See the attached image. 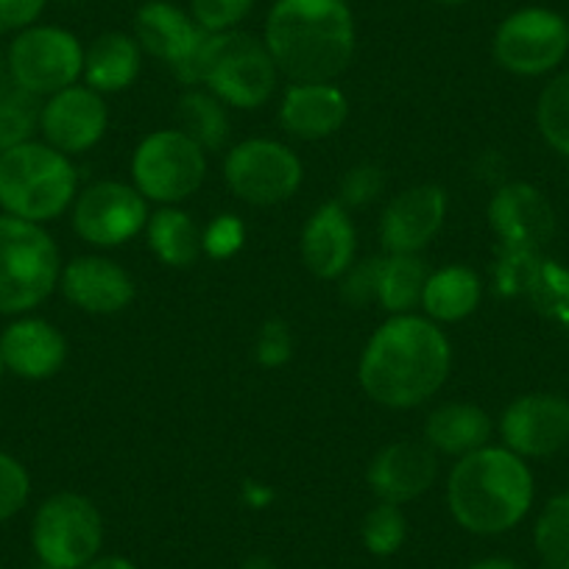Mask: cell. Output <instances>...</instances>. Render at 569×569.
<instances>
[{
  "label": "cell",
  "instance_id": "7dc6e473",
  "mask_svg": "<svg viewBox=\"0 0 569 569\" xmlns=\"http://www.w3.org/2000/svg\"><path fill=\"white\" fill-rule=\"evenodd\" d=\"M0 569H3V567H0Z\"/></svg>",
  "mask_w": 569,
  "mask_h": 569
},
{
  "label": "cell",
  "instance_id": "9a60e30c",
  "mask_svg": "<svg viewBox=\"0 0 569 569\" xmlns=\"http://www.w3.org/2000/svg\"><path fill=\"white\" fill-rule=\"evenodd\" d=\"M447 218V193L439 184L402 190L382 212L380 238L388 254H419L441 232Z\"/></svg>",
  "mask_w": 569,
  "mask_h": 569
},
{
  "label": "cell",
  "instance_id": "603a6c76",
  "mask_svg": "<svg viewBox=\"0 0 569 569\" xmlns=\"http://www.w3.org/2000/svg\"><path fill=\"white\" fill-rule=\"evenodd\" d=\"M427 445L445 456L463 458L489 447L491 419L483 408L467 402L441 405L425 425Z\"/></svg>",
  "mask_w": 569,
  "mask_h": 569
},
{
  "label": "cell",
  "instance_id": "7a4b0ae2",
  "mask_svg": "<svg viewBox=\"0 0 569 569\" xmlns=\"http://www.w3.org/2000/svg\"><path fill=\"white\" fill-rule=\"evenodd\" d=\"M262 42L293 84H330L355 57V18L347 0H277Z\"/></svg>",
  "mask_w": 569,
  "mask_h": 569
},
{
  "label": "cell",
  "instance_id": "f35d334b",
  "mask_svg": "<svg viewBox=\"0 0 569 569\" xmlns=\"http://www.w3.org/2000/svg\"><path fill=\"white\" fill-rule=\"evenodd\" d=\"M46 0H0V34L26 31L37 23Z\"/></svg>",
  "mask_w": 569,
  "mask_h": 569
},
{
  "label": "cell",
  "instance_id": "277c9868",
  "mask_svg": "<svg viewBox=\"0 0 569 569\" xmlns=\"http://www.w3.org/2000/svg\"><path fill=\"white\" fill-rule=\"evenodd\" d=\"M79 177L68 154L48 142H20L0 154V207L14 218L46 223L76 199Z\"/></svg>",
  "mask_w": 569,
  "mask_h": 569
},
{
  "label": "cell",
  "instance_id": "b9f144b4",
  "mask_svg": "<svg viewBox=\"0 0 569 569\" xmlns=\"http://www.w3.org/2000/svg\"><path fill=\"white\" fill-rule=\"evenodd\" d=\"M240 569H277V563L266 556H251Z\"/></svg>",
  "mask_w": 569,
  "mask_h": 569
},
{
  "label": "cell",
  "instance_id": "7bdbcfd3",
  "mask_svg": "<svg viewBox=\"0 0 569 569\" xmlns=\"http://www.w3.org/2000/svg\"><path fill=\"white\" fill-rule=\"evenodd\" d=\"M436 3H441V7H461L467 0H436Z\"/></svg>",
  "mask_w": 569,
  "mask_h": 569
},
{
  "label": "cell",
  "instance_id": "5b68a950",
  "mask_svg": "<svg viewBox=\"0 0 569 569\" xmlns=\"http://www.w3.org/2000/svg\"><path fill=\"white\" fill-rule=\"evenodd\" d=\"M62 277V260L40 223L0 216V313L40 308Z\"/></svg>",
  "mask_w": 569,
  "mask_h": 569
},
{
  "label": "cell",
  "instance_id": "83f0119b",
  "mask_svg": "<svg viewBox=\"0 0 569 569\" xmlns=\"http://www.w3.org/2000/svg\"><path fill=\"white\" fill-rule=\"evenodd\" d=\"M179 123L182 131L196 140L204 151H218L229 140V114L223 101L210 90H190L179 101Z\"/></svg>",
  "mask_w": 569,
  "mask_h": 569
},
{
  "label": "cell",
  "instance_id": "44dd1931",
  "mask_svg": "<svg viewBox=\"0 0 569 569\" xmlns=\"http://www.w3.org/2000/svg\"><path fill=\"white\" fill-rule=\"evenodd\" d=\"M201 34H204V29L188 12H182L168 0H149V3H142L137 9V46L154 59H160V62L171 64V70L190 57Z\"/></svg>",
  "mask_w": 569,
  "mask_h": 569
},
{
  "label": "cell",
  "instance_id": "f546056e",
  "mask_svg": "<svg viewBox=\"0 0 569 569\" xmlns=\"http://www.w3.org/2000/svg\"><path fill=\"white\" fill-rule=\"evenodd\" d=\"M40 112L37 96L14 81H0V154L31 140L40 123Z\"/></svg>",
  "mask_w": 569,
  "mask_h": 569
},
{
  "label": "cell",
  "instance_id": "4fadbf2b",
  "mask_svg": "<svg viewBox=\"0 0 569 569\" xmlns=\"http://www.w3.org/2000/svg\"><path fill=\"white\" fill-rule=\"evenodd\" d=\"M502 447L519 458H550L569 447V399L561 393H525L500 419Z\"/></svg>",
  "mask_w": 569,
  "mask_h": 569
},
{
  "label": "cell",
  "instance_id": "ab89813d",
  "mask_svg": "<svg viewBox=\"0 0 569 569\" xmlns=\"http://www.w3.org/2000/svg\"><path fill=\"white\" fill-rule=\"evenodd\" d=\"M81 569H137V567L129 561V558L98 556V558H92V561L87 563V567H81Z\"/></svg>",
  "mask_w": 569,
  "mask_h": 569
},
{
  "label": "cell",
  "instance_id": "f6af8a7d",
  "mask_svg": "<svg viewBox=\"0 0 569 569\" xmlns=\"http://www.w3.org/2000/svg\"><path fill=\"white\" fill-rule=\"evenodd\" d=\"M3 68H7V64H3V57H0V81H3Z\"/></svg>",
  "mask_w": 569,
  "mask_h": 569
},
{
  "label": "cell",
  "instance_id": "3957f363",
  "mask_svg": "<svg viewBox=\"0 0 569 569\" xmlns=\"http://www.w3.org/2000/svg\"><path fill=\"white\" fill-rule=\"evenodd\" d=\"M533 472L506 447H483L458 458L447 480V502L463 530L500 536L517 528L533 506Z\"/></svg>",
  "mask_w": 569,
  "mask_h": 569
},
{
  "label": "cell",
  "instance_id": "ba28073f",
  "mask_svg": "<svg viewBox=\"0 0 569 569\" xmlns=\"http://www.w3.org/2000/svg\"><path fill=\"white\" fill-rule=\"evenodd\" d=\"M31 541L42 563L59 569H81L98 558L103 541V522L87 497L62 491L48 497L34 513Z\"/></svg>",
  "mask_w": 569,
  "mask_h": 569
},
{
  "label": "cell",
  "instance_id": "484cf974",
  "mask_svg": "<svg viewBox=\"0 0 569 569\" xmlns=\"http://www.w3.org/2000/svg\"><path fill=\"white\" fill-rule=\"evenodd\" d=\"M146 238L151 251L166 266L188 268L201 254V229L193 218L177 207H162L146 223Z\"/></svg>",
  "mask_w": 569,
  "mask_h": 569
},
{
  "label": "cell",
  "instance_id": "bcb514c9",
  "mask_svg": "<svg viewBox=\"0 0 569 569\" xmlns=\"http://www.w3.org/2000/svg\"><path fill=\"white\" fill-rule=\"evenodd\" d=\"M3 369H7V366H3V358H0V377H3Z\"/></svg>",
  "mask_w": 569,
  "mask_h": 569
},
{
  "label": "cell",
  "instance_id": "52a82bcc",
  "mask_svg": "<svg viewBox=\"0 0 569 569\" xmlns=\"http://www.w3.org/2000/svg\"><path fill=\"white\" fill-rule=\"evenodd\" d=\"M134 188L146 201L177 207L201 188L207 177V157L199 142L182 129H162L137 146L131 160Z\"/></svg>",
  "mask_w": 569,
  "mask_h": 569
},
{
  "label": "cell",
  "instance_id": "5bb4252c",
  "mask_svg": "<svg viewBox=\"0 0 569 569\" xmlns=\"http://www.w3.org/2000/svg\"><path fill=\"white\" fill-rule=\"evenodd\" d=\"M109 112L101 92L92 87H68L48 98L40 112V129L48 146L62 154H84L107 134Z\"/></svg>",
  "mask_w": 569,
  "mask_h": 569
},
{
  "label": "cell",
  "instance_id": "d590c367",
  "mask_svg": "<svg viewBox=\"0 0 569 569\" xmlns=\"http://www.w3.org/2000/svg\"><path fill=\"white\" fill-rule=\"evenodd\" d=\"M246 229L238 216H216L210 227L201 232V249L212 257V260H227V257L238 254L243 246Z\"/></svg>",
  "mask_w": 569,
  "mask_h": 569
},
{
  "label": "cell",
  "instance_id": "f1b7e54d",
  "mask_svg": "<svg viewBox=\"0 0 569 569\" xmlns=\"http://www.w3.org/2000/svg\"><path fill=\"white\" fill-rule=\"evenodd\" d=\"M533 545L547 569H569V491H561L541 508Z\"/></svg>",
  "mask_w": 569,
  "mask_h": 569
},
{
  "label": "cell",
  "instance_id": "ffe728a7",
  "mask_svg": "<svg viewBox=\"0 0 569 569\" xmlns=\"http://www.w3.org/2000/svg\"><path fill=\"white\" fill-rule=\"evenodd\" d=\"M0 358L23 380H48L68 358V341L46 319H20L0 336Z\"/></svg>",
  "mask_w": 569,
  "mask_h": 569
},
{
  "label": "cell",
  "instance_id": "ee69618b",
  "mask_svg": "<svg viewBox=\"0 0 569 569\" xmlns=\"http://www.w3.org/2000/svg\"><path fill=\"white\" fill-rule=\"evenodd\" d=\"M34 569H59V567H51V563H42V561H40Z\"/></svg>",
  "mask_w": 569,
  "mask_h": 569
},
{
  "label": "cell",
  "instance_id": "cb8c5ba5",
  "mask_svg": "<svg viewBox=\"0 0 569 569\" xmlns=\"http://www.w3.org/2000/svg\"><path fill=\"white\" fill-rule=\"evenodd\" d=\"M142 64V48L123 31L96 37L84 51V79L96 92H120L134 84Z\"/></svg>",
  "mask_w": 569,
  "mask_h": 569
},
{
  "label": "cell",
  "instance_id": "60d3db41",
  "mask_svg": "<svg viewBox=\"0 0 569 569\" xmlns=\"http://www.w3.org/2000/svg\"><path fill=\"white\" fill-rule=\"evenodd\" d=\"M469 569H519L511 558H502V556H491V558H480L475 561Z\"/></svg>",
  "mask_w": 569,
  "mask_h": 569
},
{
  "label": "cell",
  "instance_id": "2e32d148",
  "mask_svg": "<svg viewBox=\"0 0 569 569\" xmlns=\"http://www.w3.org/2000/svg\"><path fill=\"white\" fill-rule=\"evenodd\" d=\"M489 221L502 243L517 251H539L556 234L552 204L528 182L502 184L489 204Z\"/></svg>",
  "mask_w": 569,
  "mask_h": 569
},
{
  "label": "cell",
  "instance_id": "d4e9b609",
  "mask_svg": "<svg viewBox=\"0 0 569 569\" xmlns=\"http://www.w3.org/2000/svg\"><path fill=\"white\" fill-rule=\"evenodd\" d=\"M480 299H483V284H480L478 273L467 266H447L430 273L421 308L433 321L452 325V321H463L467 316H472Z\"/></svg>",
  "mask_w": 569,
  "mask_h": 569
},
{
  "label": "cell",
  "instance_id": "8d00e7d4",
  "mask_svg": "<svg viewBox=\"0 0 569 569\" xmlns=\"http://www.w3.org/2000/svg\"><path fill=\"white\" fill-rule=\"evenodd\" d=\"M386 188V179L377 166H358L343 177L341 182V204L343 207H363L375 201Z\"/></svg>",
  "mask_w": 569,
  "mask_h": 569
},
{
  "label": "cell",
  "instance_id": "30bf717a",
  "mask_svg": "<svg viewBox=\"0 0 569 569\" xmlns=\"http://www.w3.org/2000/svg\"><path fill=\"white\" fill-rule=\"evenodd\" d=\"M569 20L552 9L528 7L508 14L495 34V59L513 76H547L567 59Z\"/></svg>",
  "mask_w": 569,
  "mask_h": 569
},
{
  "label": "cell",
  "instance_id": "e0dca14e",
  "mask_svg": "<svg viewBox=\"0 0 569 569\" xmlns=\"http://www.w3.org/2000/svg\"><path fill=\"white\" fill-rule=\"evenodd\" d=\"M436 475H439V461L433 447L419 441H393L371 458L366 480L380 502L402 506L430 491Z\"/></svg>",
  "mask_w": 569,
  "mask_h": 569
},
{
  "label": "cell",
  "instance_id": "836d02e7",
  "mask_svg": "<svg viewBox=\"0 0 569 569\" xmlns=\"http://www.w3.org/2000/svg\"><path fill=\"white\" fill-rule=\"evenodd\" d=\"M31 495V480L29 472L18 458L0 452V522L12 519L20 513V508L29 502Z\"/></svg>",
  "mask_w": 569,
  "mask_h": 569
},
{
  "label": "cell",
  "instance_id": "4dcf8cb0",
  "mask_svg": "<svg viewBox=\"0 0 569 569\" xmlns=\"http://www.w3.org/2000/svg\"><path fill=\"white\" fill-rule=\"evenodd\" d=\"M536 123L552 151L569 157V70L552 76L536 101Z\"/></svg>",
  "mask_w": 569,
  "mask_h": 569
},
{
  "label": "cell",
  "instance_id": "9c48e42d",
  "mask_svg": "<svg viewBox=\"0 0 569 569\" xmlns=\"http://www.w3.org/2000/svg\"><path fill=\"white\" fill-rule=\"evenodd\" d=\"M9 76L31 96H57L84 76V48L59 26H31L9 46Z\"/></svg>",
  "mask_w": 569,
  "mask_h": 569
},
{
  "label": "cell",
  "instance_id": "e575fe53",
  "mask_svg": "<svg viewBox=\"0 0 569 569\" xmlns=\"http://www.w3.org/2000/svg\"><path fill=\"white\" fill-rule=\"evenodd\" d=\"M380 277H382V260H363L352 262L347 273H343L341 293L349 305L355 308H366L369 302H375L380 297Z\"/></svg>",
  "mask_w": 569,
  "mask_h": 569
},
{
  "label": "cell",
  "instance_id": "74e56055",
  "mask_svg": "<svg viewBox=\"0 0 569 569\" xmlns=\"http://www.w3.org/2000/svg\"><path fill=\"white\" fill-rule=\"evenodd\" d=\"M254 352L257 363L268 366V369L288 363L293 352V338L288 325H282V321H268V325H262Z\"/></svg>",
  "mask_w": 569,
  "mask_h": 569
},
{
  "label": "cell",
  "instance_id": "d6986e66",
  "mask_svg": "<svg viewBox=\"0 0 569 569\" xmlns=\"http://www.w3.org/2000/svg\"><path fill=\"white\" fill-rule=\"evenodd\" d=\"M358 232L341 201H327L302 229V260L319 279H338L352 268Z\"/></svg>",
  "mask_w": 569,
  "mask_h": 569
},
{
  "label": "cell",
  "instance_id": "ac0fdd59",
  "mask_svg": "<svg viewBox=\"0 0 569 569\" xmlns=\"http://www.w3.org/2000/svg\"><path fill=\"white\" fill-rule=\"evenodd\" d=\"M62 293L70 305L92 316H112L129 308L134 282L129 271L107 257H76L62 271Z\"/></svg>",
  "mask_w": 569,
  "mask_h": 569
},
{
  "label": "cell",
  "instance_id": "4316f807",
  "mask_svg": "<svg viewBox=\"0 0 569 569\" xmlns=\"http://www.w3.org/2000/svg\"><path fill=\"white\" fill-rule=\"evenodd\" d=\"M430 268L419 254H391L382 260L380 297L377 302L391 316H405L419 308Z\"/></svg>",
  "mask_w": 569,
  "mask_h": 569
},
{
  "label": "cell",
  "instance_id": "8992f818",
  "mask_svg": "<svg viewBox=\"0 0 569 569\" xmlns=\"http://www.w3.org/2000/svg\"><path fill=\"white\" fill-rule=\"evenodd\" d=\"M279 70L266 42L243 31L210 34L201 84L229 107L257 109L277 90Z\"/></svg>",
  "mask_w": 569,
  "mask_h": 569
},
{
  "label": "cell",
  "instance_id": "d6a6232c",
  "mask_svg": "<svg viewBox=\"0 0 569 569\" xmlns=\"http://www.w3.org/2000/svg\"><path fill=\"white\" fill-rule=\"evenodd\" d=\"M254 0H190V18L212 34L234 31L249 18Z\"/></svg>",
  "mask_w": 569,
  "mask_h": 569
},
{
  "label": "cell",
  "instance_id": "1f68e13d",
  "mask_svg": "<svg viewBox=\"0 0 569 569\" xmlns=\"http://www.w3.org/2000/svg\"><path fill=\"white\" fill-rule=\"evenodd\" d=\"M363 545L371 556H393L399 547L405 545V536H408V522H405V513L399 511V506L393 502H380V506L371 508L363 519Z\"/></svg>",
  "mask_w": 569,
  "mask_h": 569
},
{
  "label": "cell",
  "instance_id": "7402d4cb",
  "mask_svg": "<svg viewBox=\"0 0 569 569\" xmlns=\"http://www.w3.org/2000/svg\"><path fill=\"white\" fill-rule=\"evenodd\" d=\"M349 118L347 96L336 84H291L279 107L284 131L299 140L332 137Z\"/></svg>",
  "mask_w": 569,
  "mask_h": 569
},
{
  "label": "cell",
  "instance_id": "8fae6325",
  "mask_svg": "<svg viewBox=\"0 0 569 569\" xmlns=\"http://www.w3.org/2000/svg\"><path fill=\"white\" fill-rule=\"evenodd\" d=\"M223 177L240 201L251 207H273L297 196L302 184V162L282 142L254 137L229 151Z\"/></svg>",
  "mask_w": 569,
  "mask_h": 569
},
{
  "label": "cell",
  "instance_id": "7c38bea8",
  "mask_svg": "<svg viewBox=\"0 0 569 569\" xmlns=\"http://www.w3.org/2000/svg\"><path fill=\"white\" fill-rule=\"evenodd\" d=\"M149 223V201L134 184L96 182L76 196L73 229L81 240L101 249L126 243Z\"/></svg>",
  "mask_w": 569,
  "mask_h": 569
},
{
  "label": "cell",
  "instance_id": "6da1fadb",
  "mask_svg": "<svg viewBox=\"0 0 569 569\" xmlns=\"http://www.w3.org/2000/svg\"><path fill=\"white\" fill-rule=\"evenodd\" d=\"M452 349L439 325L421 316H391L369 338L360 358V386L393 410L427 402L447 382Z\"/></svg>",
  "mask_w": 569,
  "mask_h": 569
}]
</instances>
